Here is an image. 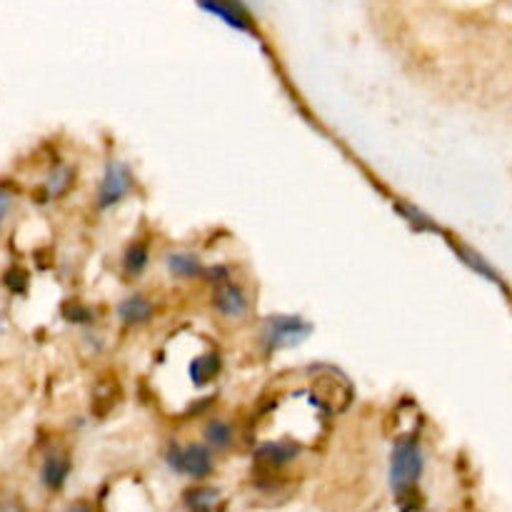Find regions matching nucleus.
<instances>
[{
	"mask_svg": "<svg viewBox=\"0 0 512 512\" xmlns=\"http://www.w3.org/2000/svg\"><path fill=\"white\" fill-rule=\"evenodd\" d=\"M310 333H313V325L305 323L298 315H273L265 323L263 343L268 345V350L293 348V345L303 343Z\"/></svg>",
	"mask_w": 512,
	"mask_h": 512,
	"instance_id": "nucleus-2",
	"label": "nucleus"
},
{
	"mask_svg": "<svg viewBox=\"0 0 512 512\" xmlns=\"http://www.w3.org/2000/svg\"><path fill=\"white\" fill-rule=\"evenodd\" d=\"M168 465L180 475H188V478L203 480L213 473V453L205 445H183V448H173L168 453Z\"/></svg>",
	"mask_w": 512,
	"mask_h": 512,
	"instance_id": "nucleus-3",
	"label": "nucleus"
},
{
	"mask_svg": "<svg viewBox=\"0 0 512 512\" xmlns=\"http://www.w3.org/2000/svg\"><path fill=\"white\" fill-rule=\"evenodd\" d=\"M423 468L425 458L420 440L415 435L400 438L390 455V488H393L395 500L403 512H415L420 508L418 480L423 475Z\"/></svg>",
	"mask_w": 512,
	"mask_h": 512,
	"instance_id": "nucleus-1",
	"label": "nucleus"
},
{
	"mask_svg": "<svg viewBox=\"0 0 512 512\" xmlns=\"http://www.w3.org/2000/svg\"><path fill=\"white\" fill-rule=\"evenodd\" d=\"M118 315L125 325H145L153 318V303L143 295H130L120 303Z\"/></svg>",
	"mask_w": 512,
	"mask_h": 512,
	"instance_id": "nucleus-10",
	"label": "nucleus"
},
{
	"mask_svg": "<svg viewBox=\"0 0 512 512\" xmlns=\"http://www.w3.org/2000/svg\"><path fill=\"white\" fill-rule=\"evenodd\" d=\"M70 475V460L68 455H50L40 470V480L48 490H60Z\"/></svg>",
	"mask_w": 512,
	"mask_h": 512,
	"instance_id": "nucleus-11",
	"label": "nucleus"
},
{
	"mask_svg": "<svg viewBox=\"0 0 512 512\" xmlns=\"http://www.w3.org/2000/svg\"><path fill=\"white\" fill-rule=\"evenodd\" d=\"M395 208H398L400 213H403L405 218H408V223H410V225H415V228H418V230H438V225H435L433 220L425 218V215L420 213L418 208H413V205H408V203H398V205H395Z\"/></svg>",
	"mask_w": 512,
	"mask_h": 512,
	"instance_id": "nucleus-16",
	"label": "nucleus"
},
{
	"mask_svg": "<svg viewBox=\"0 0 512 512\" xmlns=\"http://www.w3.org/2000/svg\"><path fill=\"white\" fill-rule=\"evenodd\" d=\"M165 260H168L170 273L178 275V278H185V280L205 278V268H203V263H200L198 255H193V253H170Z\"/></svg>",
	"mask_w": 512,
	"mask_h": 512,
	"instance_id": "nucleus-12",
	"label": "nucleus"
},
{
	"mask_svg": "<svg viewBox=\"0 0 512 512\" xmlns=\"http://www.w3.org/2000/svg\"><path fill=\"white\" fill-rule=\"evenodd\" d=\"M188 375L190 380H193L195 388H205V385H210L220 375V355L213 353V350L195 355L188 365Z\"/></svg>",
	"mask_w": 512,
	"mask_h": 512,
	"instance_id": "nucleus-9",
	"label": "nucleus"
},
{
	"mask_svg": "<svg viewBox=\"0 0 512 512\" xmlns=\"http://www.w3.org/2000/svg\"><path fill=\"white\" fill-rule=\"evenodd\" d=\"M70 183H73V173H70V170H60L58 175H53V180H50V185H48L50 195H55V198H58V195H63L65 190H68Z\"/></svg>",
	"mask_w": 512,
	"mask_h": 512,
	"instance_id": "nucleus-17",
	"label": "nucleus"
},
{
	"mask_svg": "<svg viewBox=\"0 0 512 512\" xmlns=\"http://www.w3.org/2000/svg\"><path fill=\"white\" fill-rule=\"evenodd\" d=\"M3 330H5V320H3V313H0V335H3Z\"/></svg>",
	"mask_w": 512,
	"mask_h": 512,
	"instance_id": "nucleus-20",
	"label": "nucleus"
},
{
	"mask_svg": "<svg viewBox=\"0 0 512 512\" xmlns=\"http://www.w3.org/2000/svg\"><path fill=\"white\" fill-rule=\"evenodd\" d=\"M65 318H68L70 323H90V320H93V313H90L88 308H83L80 303H68L65 305Z\"/></svg>",
	"mask_w": 512,
	"mask_h": 512,
	"instance_id": "nucleus-18",
	"label": "nucleus"
},
{
	"mask_svg": "<svg viewBox=\"0 0 512 512\" xmlns=\"http://www.w3.org/2000/svg\"><path fill=\"white\" fill-rule=\"evenodd\" d=\"M315 403L328 410H343L350 403V388L338 375H320L313 385Z\"/></svg>",
	"mask_w": 512,
	"mask_h": 512,
	"instance_id": "nucleus-6",
	"label": "nucleus"
},
{
	"mask_svg": "<svg viewBox=\"0 0 512 512\" xmlns=\"http://www.w3.org/2000/svg\"><path fill=\"white\" fill-rule=\"evenodd\" d=\"M203 435H205V443H208L210 448H218V450L230 448L235 440L233 428H230V423H225V420H210V423L205 425Z\"/></svg>",
	"mask_w": 512,
	"mask_h": 512,
	"instance_id": "nucleus-13",
	"label": "nucleus"
},
{
	"mask_svg": "<svg viewBox=\"0 0 512 512\" xmlns=\"http://www.w3.org/2000/svg\"><path fill=\"white\" fill-rule=\"evenodd\" d=\"M213 305L220 315H225V318H240V315H245V310H248V298H245V293L238 285L220 283L218 288H215Z\"/></svg>",
	"mask_w": 512,
	"mask_h": 512,
	"instance_id": "nucleus-8",
	"label": "nucleus"
},
{
	"mask_svg": "<svg viewBox=\"0 0 512 512\" xmlns=\"http://www.w3.org/2000/svg\"><path fill=\"white\" fill-rule=\"evenodd\" d=\"M130 190H133V173H130V168L125 163L113 160V163L105 165L103 180H100L98 208H113V205H118Z\"/></svg>",
	"mask_w": 512,
	"mask_h": 512,
	"instance_id": "nucleus-4",
	"label": "nucleus"
},
{
	"mask_svg": "<svg viewBox=\"0 0 512 512\" xmlns=\"http://www.w3.org/2000/svg\"><path fill=\"white\" fill-rule=\"evenodd\" d=\"M145 265H148V248H145V243L130 245L128 253H125V258H123L125 275H130V278H135V275L143 273Z\"/></svg>",
	"mask_w": 512,
	"mask_h": 512,
	"instance_id": "nucleus-14",
	"label": "nucleus"
},
{
	"mask_svg": "<svg viewBox=\"0 0 512 512\" xmlns=\"http://www.w3.org/2000/svg\"><path fill=\"white\" fill-rule=\"evenodd\" d=\"M298 450L300 448L293 443V440H268V443H263L258 448L255 460H258L263 468L275 470V468H283V465H288L290 460L298 458Z\"/></svg>",
	"mask_w": 512,
	"mask_h": 512,
	"instance_id": "nucleus-7",
	"label": "nucleus"
},
{
	"mask_svg": "<svg viewBox=\"0 0 512 512\" xmlns=\"http://www.w3.org/2000/svg\"><path fill=\"white\" fill-rule=\"evenodd\" d=\"M200 8L205 13L215 15L223 23H228L230 28L243 30V33H253V18H250V10L245 8L240 0H198Z\"/></svg>",
	"mask_w": 512,
	"mask_h": 512,
	"instance_id": "nucleus-5",
	"label": "nucleus"
},
{
	"mask_svg": "<svg viewBox=\"0 0 512 512\" xmlns=\"http://www.w3.org/2000/svg\"><path fill=\"white\" fill-rule=\"evenodd\" d=\"M10 205H13V195H10V190L0 188V230H3L5 218L10 213Z\"/></svg>",
	"mask_w": 512,
	"mask_h": 512,
	"instance_id": "nucleus-19",
	"label": "nucleus"
},
{
	"mask_svg": "<svg viewBox=\"0 0 512 512\" xmlns=\"http://www.w3.org/2000/svg\"><path fill=\"white\" fill-rule=\"evenodd\" d=\"M185 498H188V505L193 512H213L215 503H218V490L198 488V490H190Z\"/></svg>",
	"mask_w": 512,
	"mask_h": 512,
	"instance_id": "nucleus-15",
	"label": "nucleus"
}]
</instances>
